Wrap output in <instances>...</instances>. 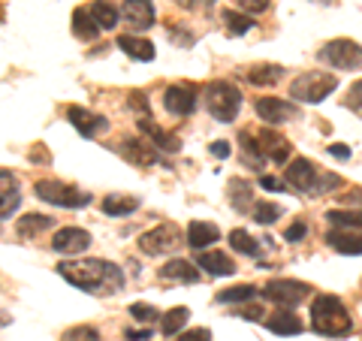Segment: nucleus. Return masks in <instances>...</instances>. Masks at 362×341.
I'll list each match as a JSON object with an SVG mask.
<instances>
[{
    "instance_id": "f257e3e1",
    "label": "nucleus",
    "mask_w": 362,
    "mask_h": 341,
    "mask_svg": "<svg viewBox=\"0 0 362 341\" xmlns=\"http://www.w3.org/2000/svg\"><path fill=\"white\" fill-rule=\"evenodd\" d=\"M58 275L85 293H121L124 290V272L109 263V260H66L58 266Z\"/></svg>"
},
{
    "instance_id": "f03ea898",
    "label": "nucleus",
    "mask_w": 362,
    "mask_h": 341,
    "mask_svg": "<svg viewBox=\"0 0 362 341\" xmlns=\"http://www.w3.org/2000/svg\"><path fill=\"white\" fill-rule=\"evenodd\" d=\"M311 329L326 338H347L354 333V320H350L341 299L329 296V293H320L311 302Z\"/></svg>"
},
{
    "instance_id": "7ed1b4c3",
    "label": "nucleus",
    "mask_w": 362,
    "mask_h": 341,
    "mask_svg": "<svg viewBox=\"0 0 362 341\" xmlns=\"http://www.w3.org/2000/svg\"><path fill=\"white\" fill-rule=\"evenodd\" d=\"M206 109L218 124L235 121V115H239V109H242V91L233 82H223V79L209 82L206 85Z\"/></svg>"
},
{
    "instance_id": "20e7f679",
    "label": "nucleus",
    "mask_w": 362,
    "mask_h": 341,
    "mask_svg": "<svg viewBox=\"0 0 362 341\" xmlns=\"http://www.w3.org/2000/svg\"><path fill=\"white\" fill-rule=\"evenodd\" d=\"M33 193H37V200L49 202V206H58V209H85V206H90V193L66 185V181H58V178H40L37 185H33Z\"/></svg>"
},
{
    "instance_id": "39448f33",
    "label": "nucleus",
    "mask_w": 362,
    "mask_h": 341,
    "mask_svg": "<svg viewBox=\"0 0 362 341\" xmlns=\"http://www.w3.org/2000/svg\"><path fill=\"white\" fill-rule=\"evenodd\" d=\"M338 88L335 73H302L290 82V97L296 103H323L326 97Z\"/></svg>"
},
{
    "instance_id": "423d86ee",
    "label": "nucleus",
    "mask_w": 362,
    "mask_h": 341,
    "mask_svg": "<svg viewBox=\"0 0 362 341\" xmlns=\"http://www.w3.org/2000/svg\"><path fill=\"white\" fill-rule=\"evenodd\" d=\"M317 58H320L323 64L335 67V70H359L362 67V45L354 42V40H329L323 45L320 52H317Z\"/></svg>"
},
{
    "instance_id": "0eeeda50",
    "label": "nucleus",
    "mask_w": 362,
    "mask_h": 341,
    "mask_svg": "<svg viewBox=\"0 0 362 341\" xmlns=\"http://www.w3.org/2000/svg\"><path fill=\"white\" fill-rule=\"evenodd\" d=\"M181 248V230L175 224H157L154 230L139 236V251L148 257H166Z\"/></svg>"
},
{
    "instance_id": "6e6552de",
    "label": "nucleus",
    "mask_w": 362,
    "mask_h": 341,
    "mask_svg": "<svg viewBox=\"0 0 362 341\" xmlns=\"http://www.w3.org/2000/svg\"><path fill=\"white\" fill-rule=\"evenodd\" d=\"M308 293H311L308 284L293 281V278H278V281H269V284H266L263 296L275 302L278 308H296L299 302L308 299Z\"/></svg>"
},
{
    "instance_id": "1a4fd4ad",
    "label": "nucleus",
    "mask_w": 362,
    "mask_h": 341,
    "mask_svg": "<svg viewBox=\"0 0 362 341\" xmlns=\"http://www.w3.org/2000/svg\"><path fill=\"white\" fill-rule=\"evenodd\" d=\"M197 106H199V94H197L194 85L178 82V85H169L163 91V109L169 112V115L187 118V115H194L197 112Z\"/></svg>"
},
{
    "instance_id": "9d476101",
    "label": "nucleus",
    "mask_w": 362,
    "mask_h": 341,
    "mask_svg": "<svg viewBox=\"0 0 362 341\" xmlns=\"http://www.w3.org/2000/svg\"><path fill=\"white\" fill-rule=\"evenodd\" d=\"M90 248V233L82 226H61L52 238V251L61 257H78Z\"/></svg>"
},
{
    "instance_id": "9b49d317",
    "label": "nucleus",
    "mask_w": 362,
    "mask_h": 341,
    "mask_svg": "<svg viewBox=\"0 0 362 341\" xmlns=\"http://www.w3.org/2000/svg\"><path fill=\"white\" fill-rule=\"evenodd\" d=\"M317 166L308 161V157H293L290 166H287V185L299 193H314L317 190Z\"/></svg>"
},
{
    "instance_id": "f8f14e48",
    "label": "nucleus",
    "mask_w": 362,
    "mask_h": 341,
    "mask_svg": "<svg viewBox=\"0 0 362 341\" xmlns=\"http://www.w3.org/2000/svg\"><path fill=\"white\" fill-rule=\"evenodd\" d=\"M257 115L259 121H266L269 127H275V124H284V121H293L299 115V109L287 103V100H278V97H263V100H257Z\"/></svg>"
},
{
    "instance_id": "ddd939ff",
    "label": "nucleus",
    "mask_w": 362,
    "mask_h": 341,
    "mask_svg": "<svg viewBox=\"0 0 362 341\" xmlns=\"http://www.w3.org/2000/svg\"><path fill=\"white\" fill-rule=\"evenodd\" d=\"M121 18L127 21L133 30H148L157 21V9H154L151 0H124Z\"/></svg>"
},
{
    "instance_id": "4468645a",
    "label": "nucleus",
    "mask_w": 362,
    "mask_h": 341,
    "mask_svg": "<svg viewBox=\"0 0 362 341\" xmlns=\"http://www.w3.org/2000/svg\"><path fill=\"white\" fill-rule=\"evenodd\" d=\"M66 121H70L73 127L85 136V139H97L100 133L109 130V121L103 115H94V112H88L82 106H70V109H66Z\"/></svg>"
},
{
    "instance_id": "2eb2a0df",
    "label": "nucleus",
    "mask_w": 362,
    "mask_h": 341,
    "mask_svg": "<svg viewBox=\"0 0 362 341\" xmlns=\"http://www.w3.org/2000/svg\"><path fill=\"white\" fill-rule=\"evenodd\" d=\"M21 206V187H18V178L6 169H0V221L13 218Z\"/></svg>"
},
{
    "instance_id": "dca6fc26",
    "label": "nucleus",
    "mask_w": 362,
    "mask_h": 341,
    "mask_svg": "<svg viewBox=\"0 0 362 341\" xmlns=\"http://www.w3.org/2000/svg\"><path fill=\"white\" fill-rule=\"evenodd\" d=\"M257 142H259V149H263V154L269 157V161H275V163H287L290 161L293 145L284 139V136H278L275 130H259Z\"/></svg>"
},
{
    "instance_id": "f3484780",
    "label": "nucleus",
    "mask_w": 362,
    "mask_h": 341,
    "mask_svg": "<svg viewBox=\"0 0 362 341\" xmlns=\"http://www.w3.org/2000/svg\"><path fill=\"white\" fill-rule=\"evenodd\" d=\"M218 238H221V230L214 224H206V221H190L187 224L185 242L190 248H197V251H206V248H211Z\"/></svg>"
},
{
    "instance_id": "a211bd4d",
    "label": "nucleus",
    "mask_w": 362,
    "mask_h": 341,
    "mask_svg": "<svg viewBox=\"0 0 362 341\" xmlns=\"http://www.w3.org/2000/svg\"><path fill=\"white\" fill-rule=\"evenodd\" d=\"M121 154L136 166H151V163L160 161V154H157L154 145L142 142V139H130V136L127 139H121Z\"/></svg>"
},
{
    "instance_id": "6ab92c4d",
    "label": "nucleus",
    "mask_w": 362,
    "mask_h": 341,
    "mask_svg": "<svg viewBox=\"0 0 362 341\" xmlns=\"http://www.w3.org/2000/svg\"><path fill=\"white\" fill-rule=\"evenodd\" d=\"M326 245L338 254H347V257H362V236L354 230H329L326 233Z\"/></svg>"
},
{
    "instance_id": "aec40b11",
    "label": "nucleus",
    "mask_w": 362,
    "mask_h": 341,
    "mask_svg": "<svg viewBox=\"0 0 362 341\" xmlns=\"http://www.w3.org/2000/svg\"><path fill=\"white\" fill-rule=\"evenodd\" d=\"M160 278L166 281H181V284H199V266L197 263H190V260L185 257H175V260H169L166 266H160Z\"/></svg>"
},
{
    "instance_id": "412c9836",
    "label": "nucleus",
    "mask_w": 362,
    "mask_h": 341,
    "mask_svg": "<svg viewBox=\"0 0 362 341\" xmlns=\"http://www.w3.org/2000/svg\"><path fill=\"white\" fill-rule=\"evenodd\" d=\"M197 266L206 272V275H214V278H226L235 272V263L230 260V254H223V251H199Z\"/></svg>"
},
{
    "instance_id": "4be33fe9",
    "label": "nucleus",
    "mask_w": 362,
    "mask_h": 341,
    "mask_svg": "<svg viewBox=\"0 0 362 341\" xmlns=\"http://www.w3.org/2000/svg\"><path fill=\"white\" fill-rule=\"evenodd\" d=\"M139 130H142L145 136H148V139H151V145H154L157 151L175 154V151L181 149V139H178L175 133H169V130H163V127H157V124H151L148 118H142V121H139Z\"/></svg>"
},
{
    "instance_id": "5701e85b",
    "label": "nucleus",
    "mask_w": 362,
    "mask_h": 341,
    "mask_svg": "<svg viewBox=\"0 0 362 341\" xmlns=\"http://www.w3.org/2000/svg\"><path fill=\"white\" fill-rule=\"evenodd\" d=\"M118 49L124 54H130L133 61H142V64H148L154 61V42L151 40H142V37H136V33H121L118 37Z\"/></svg>"
},
{
    "instance_id": "b1692460",
    "label": "nucleus",
    "mask_w": 362,
    "mask_h": 341,
    "mask_svg": "<svg viewBox=\"0 0 362 341\" xmlns=\"http://www.w3.org/2000/svg\"><path fill=\"white\" fill-rule=\"evenodd\" d=\"M266 329H269V333H275V335H299L305 326H302V320L290 308H284V311H275L269 317Z\"/></svg>"
},
{
    "instance_id": "393cba45",
    "label": "nucleus",
    "mask_w": 362,
    "mask_h": 341,
    "mask_svg": "<svg viewBox=\"0 0 362 341\" xmlns=\"http://www.w3.org/2000/svg\"><path fill=\"white\" fill-rule=\"evenodd\" d=\"M100 209H103V214H109V218H124V214H133L139 209V200L130 197V193H109V197L100 202Z\"/></svg>"
},
{
    "instance_id": "a878e982",
    "label": "nucleus",
    "mask_w": 362,
    "mask_h": 341,
    "mask_svg": "<svg viewBox=\"0 0 362 341\" xmlns=\"http://www.w3.org/2000/svg\"><path fill=\"white\" fill-rule=\"evenodd\" d=\"M284 79V67L281 64H254L247 70V82L257 85V88H272Z\"/></svg>"
},
{
    "instance_id": "bb28decb",
    "label": "nucleus",
    "mask_w": 362,
    "mask_h": 341,
    "mask_svg": "<svg viewBox=\"0 0 362 341\" xmlns=\"http://www.w3.org/2000/svg\"><path fill=\"white\" fill-rule=\"evenodd\" d=\"M226 193H230V202H233L235 212L254 209V185L247 178H230V187H226Z\"/></svg>"
},
{
    "instance_id": "cd10ccee",
    "label": "nucleus",
    "mask_w": 362,
    "mask_h": 341,
    "mask_svg": "<svg viewBox=\"0 0 362 341\" xmlns=\"http://www.w3.org/2000/svg\"><path fill=\"white\" fill-rule=\"evenodd\" d=\"M73 33L85 42H94L100 37V25L94 21V16H90V9H85V6L73 9Z\"/></svg>"
},
{
    "instance_id": "c85d7f7f",
    "label": "nucleus",
    "mask_w": 362,
    "mask_h": 341,
    "mask_svg": "<svg viewBox=\"0 0 362 341\" xmlns=\"http://www.w3.org/2000/svg\"><path fill=\"white\" fill-rule=\"evenodd\" d=\"M88 9H90V16H94V21L100 25V30H112L121 18V9L115 4H109V0H94Z\"/></svg>"
},
{
    "instance_id": "c756f323",
    "label": "nucleus",
    "mask_w": 362,
    "mask_h": 341,
    "mask_svg": "<svg viewBox=\"0 0 362 341\" xmlns=\"http://www.w3.org/2000/svg\"><path fill=\"white\" fill-rule=\"evenodd\" d=\"M54 226V218H49V214H25V218H18V236L21 238H33V236H40L45 230H52Z\"/></svg>"
},
{
    "instance_id": "7c9ffc66",
    "label": "nucleus",
    "mask_w": 362,
    "mask_h": 341,
    "mask_svg": "<svg viewBox=\"0 0 362 341\" xmlns=\"http://www.w3.org/2000/svg\"><path fill=\"white\" fill-rule=\"evenodd\" d=\"M187 320H190V311L185 308V305L169 308L166 314H160V333L163 335H181V329H185Z\"/></svg>"
},
{
    "instance_id": "2f4dec72",
    "label": "nucleus",
    "mask_w": 362,
    "mask_h": 341,
    "mask_svg": "<svg viewBox=\"0 0 362 341\" xmlns=\"http://www.w3.org/2000/svg\"><path fill=\"white\" fill-rule=\"evenodd\" d=\"M257 299V287L254 284H235V287H226L218 293L221 305H239V302H251Z\"/></svg>"
},
{
    "instance_id": "473e14b6",
    "label": "nucleus",
    "mask_w": 362,
    "mask_h": 341,
    "mask_svg": "<svg viewBox=\"0 0 362 341\" xmlns=\"http://www.w3.org/2000/svg\"><path fill=\"white\" fill-rule=\"evenodd\" d=\"M326 221L338 230H362V212H350V209H332L326 212Z\"/></svg>"
},
{
    "instance_id": "72a5a7b5",
    "label": "nucleus",
    "mask_w": 362,
    "mask_h": 341,
    "mask_svg": "<svg viewBox=\"0 0 362 341\" xmlns=\"http://www.w3.org/2000/svg\"><path fill=\"white\" fill-rule=\"evenodd\" d=\"M230 248L245 257H259V242L247 230H233L230 233Z\"/></svg>"
},
{
    "instance_id": "f704fd0d",
    "label": "nucleus",
    "mask_w": 362,
    "mask_h": 341,
    "mask_svg": "<svg viewBox=\"0 0 362 341\" xmlns=\"http://www.w3.org/2000/svg\"><path fill=\"white\" fill-rule=\"evenodd\" d=\"M223 28L226 33H233V37H242V33H247L254 28V18L247 13H235V9H226L223 13Z\"/></svg>"
},
{
    "instance_id": "c9c22d12",
    "label": "nucleus",
    "mask_w": 362,
    "mask_h": 341,
    "mask_svg": "<svg viewBox=\"0 0 362 341\" xmlns=\"http://www.w3.org/2000/svg\"><path fill=\"white\" fill-rule=\"evenodd\" d=\"M239 142H242V151H245V163H254V166H263L266 163V154H263V149H259L257 136L242 130L239 133Z\"/></svg>"
},
{
    "instance_id": "e433bc0d",
    "label": "nucleus",
    "mask_w": 362,
    "mask_h": 341,
    "mask_svg": "<svg viewBox=\"0 0 362 341\" xmlns=\"http://www.w3.org/2000/svg\"><path fill=\"white\" fill-rule=\"evenodd\" d=\"M251 212H254V221H257V224H266V226L275 224L281 214H284V209H281L278 202H254Z\"/></svg>"
},
{
    "instance_id": "4c0bfd02",
    "label": "nucleus",
    "mask_w": 362,
    "mask_h": 341,
    "mask_svg": "<svg viewBox=\"0 0 362 341\" xmlns=\"http://www.w3.org/2000/svg\"><path fill=\"white\" fill-rule=\"evenodd\" d=\"M130 317L133 320H139V323H157L160 320V311H157L154 305H148V302H133L130 305Z\"/></svg>"
},
{
    "instance_id": "58836bf2",
    "label": "nucleus",
    "mask_w": 362,
    "mask_h": 341,
    "mask_svg": "<svg viewBox=\"0 0 362 341\" xmlns=\"http://www.w3.org/2000/svg\"><path fill=\"white\" fill-rule=\"evenodd\" d=\"M61 341H100V333L94 326H73L66 329Z\"/></svg>"
},
{
    "instance_id": "ea45409f",
    "label": "nucleus",
    "mask_w": 362,
    "mask_h": 341,
    "mask_svg": "<svg viewBox=\"0 0 362 341\" xmlns=\"http://www.w3.org/2000/svg\"><path fill=\"white\" fill-rule=\"evenodd\" d=\"M235 4H239L242 13H247V16H259V13H266V9L272 6V0H235Z\"/></svg>"
},
{
    "instance_id": "a19ab883",
    "label": "nucleus",
    "mask_w": 362,
    "mask_h": 341,
    "mask_svg": "<svg viewBox=\"0 0 362 341\" xmlns=\"http://www.w3.org/2000/svg\"><path fill=\"white\" fill-rule=\"evenodd\" d=\"M127 106L136 109V112H142L145 118H148V112H151V103H148V97H145L142 91H133V94L127 97Z\"/></svg>"
},
{
    "instance_id": "79ce46f5",
    "label": "nucleus",
    "mask_w": 362,
    "mask_h": 341,
    "mask_svg": "<svg viewBox=\"0 0 362 341\" xmlns=\"http://www.w3.org/2000/svg\"><path fill=\"white\" fill-rule=\"evenodd\" d=\"M305 236H308V224H305V221L290 224L287 230H284V238H287V242H293V245H296V242H302Z\"/></svg>"
},
{
    "instance_id": "37998d69",
    "label": "nucleus",
    "mask_w": 362,
    "mask_h": 341,
    "mask_svg": "<svg viewBox=\"0 0 362 341\" xmlns=\"http://www.w3.org/2000/svg\"><path fill=\"white\" fill-rule=\"evenodd\" d=\"M178 341H211V333L206 326H197V329H181V338Z\"/></svg>"
},
{
    "instance_id": "c03bdc74",
    "label": "nucleus",
    "mask_w": 362,
    "mask_h": 341,
    "mask_svg": "<svg viewBox=\"0 0 362 341\" xmlns=\"http://www.w3.org/2000/svg\"><path fill=\"white\" fill-rule=\"evenodd\" d=\"M344 106H347V109H362V79L350 85V94H347V100H344Z\"/></svg>"
},
{
    "instance_id": "a18cd8bd",
    "label": "nucleus",
    "mask_w": 362,
    "mask_h": 341,
    "mask_svg": "<svg viewBox=\"0 0 362 341\" xmlns=\"http://www.w3.org/2000/svg\"><path fill=\"white\" fill-rule=\"evenodd\" d=\"M209 151L218 157V161H226V157L233 154V145L226 142V139H218V142H211V145H209Z\"/></svg>"
},
{
    "instance_id": "49530a36",
    "label": "nucleus",
    "mask_w": 362,
    "mask_h": 341,
    "mask_svg": "<svg viewBox=\"0 0 362 341\" xmlns=\"http://www.w3.org/2000/svg\"><path fill=\"white\" fill-rule=\"evenodd\" d=\"M259 187L284 193V190H287V181H281V178H275V175H263V178H259Z\"/></svg>"
},
{
    "instance_id": "de8ad7c7",
    "label": "nucleus",
    "mask_w": 362,
    "mask_h": 341,
    "mask_svg": "<svg viewBox=\"0 0 362 341\" xmlns=\"http://www.w3.org/2000/svg\"><path fill=\"white\" fill-rule=\"evenodd\" d=\"M338 185H341V178H338V175H323L320 181H317V190H314V193H323V190L329 193V190H335Z\"/></svg>"
},
{
    "instance_id": "09e8293b",
    "label": "nucleus",
    "mask_w": 362,
    "mask_h": 341,
    "mask_svg": "<svg viewBox=\"0 0 362 341\" xmlns=\"http://www.w3.org/2000/svg\"><path fill=\"white\" fill-rule=\"evenodd\" d=\"M329 154H332V157H338V161H350V149H347V145H341V142L329 145Z\"/></svg>"
},
{
    "instance_id": "8fccbe9b",
    "label": "nucleus",
    "mask_w": 362,
    "mask_h": 341,
    "mask_svg": "<svg viewBox=\"0 0 362 341\" xmlns=\"http://www.w3.org/2000/svg\"><path fill=\"white\" fill-rule=\"evenodd\" d=\"M124 338H127V341H148L151 333H148V329H136V333H133V329H127V333H124Z\"/></svg>"
},
{
    "instance_id": "3c124183",
    "label": "nucleus",
    "mask_w": 362,
    "mask_h": 341,
    "mask_svg": "<svg viewBox=\"0 0 362 341\" xmlns=\"http://www.w3.org/2000/svg\"><path fill=\"white\" fill-rule=\"evenodd\" d=\"M259 314H263V311H259L257 305H254V308H245L239 317H245V320H259Z\"/></svg>"
},
{
    "instance_id": "603ef678",
    "label": "nucleus",
    "mask_w": 362,
    "mask_h": 341,
    "mask_svg": "<svg viewBox=\"0 0 362 341\" xmlns=\"http://www.w3.org/2000/svg\"><path fill=\"white\" fill-rule=\"evenodd\" d=\"M0 21H4V9H0Z\"/></svg>"
}]
</instances>
